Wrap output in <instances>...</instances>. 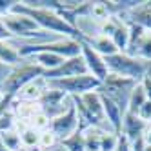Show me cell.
<instances>
[{
    "label": "cell",
    "instance_id": "1",
    "mask_svg": "<svg viewBox=\"0 0 151 151\" xmlns=\"http://www.w3.org/2000/svg\"><path fill=\"white\" fill-rule=\"evenodd\" d=\"M15 13H22L27 15L29 18H33L35 22L38 24L40 29L47 31L51 35H58L64 38H75V40H80V33L75 27H71L66 20H64L57 11L53 9H35V7H27L22 2H17V6L13 7Z\"/></svg>",
    "mask_w": 151,
    "mask_h": 151
},
{
    "label": "cell",
    "instance_id": "2",
    "mask_svg": "<svg viewBox=\"0 0 151 151\" xmlns=\"http://www.w3.org/2000/svg\"><path fill=\"white\" fill-rule=\"evenodd\" d=\"M104 60H106L107 71L111 75H116V77H122V78H129V80H135V82H142L146 78L147 71H149V66H151V62L129 57L126 53H115L111 57H106Z\"/></svg>",
    "mask_w": 151,
    "mask_h": 151
},
{
    "label": "cell",
    "instance_id": "3",
    "mask_svg": "<svg viewBox=\"0 0 151 151\" xmlns=\"http://www.w3.org/2000/svg\"><path fill=\"white\" fill-rule=\"evenodd\" d=\"M138 82L129 80V78H122L116 75H107V78L100 84L99 93L106 99H109L111 102H115L122 111H127V104H129V96H131L135 86Z\"/></svg>",
    "mask_w": 151,
    "mask_h": 151
},
{
    "label": "cell",
    "instance_id": "4",
    "mask_svg": "<svg viewBox=\"0 0 151 151\" xmlns=\"http://www.w3.org/2000/svg\"><path fill=\"white\" fill-rule=\"evenodd\" d=\"M49 88L58 89L66 93L68 96H82L89 91H99L100 80H96L91 75H80V77H71V78H60V80H47Z\"/></svg>",
    "mask_w": 151,
    "mask_h": 151
},
{
    "label": "cell",
    "instance_id": "5",
    "mask_svg": "<svg viewBox=\"0 0 151 151\" xmlns=\"http://www.w3.org/2000/svg\"><path fill=\"white\" fill-rule=\"evenodd\" d=\"M38 106H40V111L44 113L49 120H53V118L64 115L73 106V99H71V96H68L66 93L58 91V89L49 88L44 93V96L38 100Z\"/></svg>",
    "mask_w": 151,
    "mask_h": 151
},
{
    "label": "cell",
    "instance_id": "6",
    "mask_svg": "<svg viewBox=\"0 0 151 151\" xmlns=\"http://www.w3.org/2000/svg\"><path fill=\"white\" fill-rule=\"evenodd\" d=\"M49 131L57 137L58 142L66 140L68 137L78 131V115H77V109H75V104L64 115L53 118L49 122Z\"/></svg>",
    "mask_w": 151,
    "mask_h": 151
},
{
    "label": "cell",
    "instance_id": "7",
    "mask_svg": "<svg viewBox=\"0 0 151 151\" xmlns=\"http://www.w3.org/2000/svg\"><path fill=\"white\" fill-rule=\"evenodd\" d=\"M80 75H88V68H86V62H84L82 55L73 57V58H66L64 64H60L57 69L44 71L42 77H44L46 80H60V78L80 77Z\"/></svg>",
    "mask_w": 151,
    "mask_h": 151
},
{
    "label": "cell",
    "instance_id": "8",
    "mask_svg": "<svg viewBox=\"0 0 151 151\" xmlns=\"http://www.w3.org/2000/svg\"><path fill=\"white\" fill-rule=\"evenodd\" d=\"M80 47H82V58H84V62H86L88 73L91 75V77H95L96 80L104 82V80L107 78V75H109L104 57L99 55V53H96L93 47H89L84 40H80Z\"/></svg>",
    "mask_w": 151,
    "mask_h": 151
},
{
    "label": "cell",
    "instance_id": "9",
    "mask_svg": "<svg viewBox=\"0 0 151 151\" xmlns=\"http://www.w3.org/2000/svg\"><path fill=\"white\" fill-rule=\"evenodd\" d=\"M118 18L124 20L126 24H137L146 31H151V0L149 2H144L142 0L131 11L118 15Z\"/></svg>",
    "mask_w": 151,
    "mask_h": 151
},
{
    "label": "cell",
    "instance_id": "10",
    "mask_svg": "<svg viewBox=\"0 0 151 151\" xmlns=\"http://www.w3.org/2000/svg\"><path fill=\"white\" fill-rule=\"evenodd\" d=\"M147 126L149 124L144 122L138 115H133V113H127L126 111L124 120H122V131H120V135L127 140L129 144H131V142H135V140H138V138L144 137Z\"/></svg>",
    "mask_w": 151,
    "mask_h": 151
},
{
    "label": "cell",
    "instance_id": "11",
    "mask_svg": "<svg viewBox=\"0 0 151 151\" xmlns=\"http://www.w3.org/2000/svg\"><path fill=\"white\" fill-rule=\"evenodd\" d=\"M49 89V82L44 77H38L35 80H31L29 84H26L22 89L18 91L15 100H22V102H38L44 93Z\"/></svg>",
    "mask_w": 151,
    "mask_h": 151
},
{
    "label": "cell",
    "instance_id": "12",
    "mask_svg": "<svg viewBox=\"0 0 151 151\" xmlns=\"http://www.w3.org/2000/svg\"><path fill=\"white\" fill-rule=\"evenodd\" d=\"M109 38L116 46L118 53H126L127 44H129V27H127V24L124 20H120L118 17H115V26H113V31H111Z\"/></svg>",
    "mask_w": 151,
    "mask_h": 151
},
{
    "label": "cell",
    "instance_id": "13",
    "mask_svg": "<svg viewBox=\"0 0 151 151\" xmlns=\"http://www.w3.org/2000/svg\"><path fill=\"white\" fill-rule=\"evenodd\" d=\"M84 42H86L89 47H93L96 53H99V55H102L104 58L115 55V53H118L116 46L113 44V40H111L109 37H106V35H96V37H93V38H86Z\"/></svg>",
    "mask_w": 151,
    "mask_h": 151
},
{
    "label": "cell",
    "instance_id": "14",
    "mask_svg": "<svg viewBox=\"0 0 151 151\" xmlns=\"http://www.w3.org/2000/svg\"><path fill=\"white\" fill-rule=\"evenodd\" d=\"M0 62L9 68H17L24 62L17 47L11 44V40H0Z\"/></svg>",
    "mask_w": 151,
    "mask_h": 151
},
{
    "label": "cell",
    "instance_id": "15",
    "mask_svg": "<svg viewBox=\"0 0 151 151\" xmlns=\"http://www.w3.org/2000/svg\"><path fill=\"white\" fill-rule=\"evenodd\" d=\"M106 131L100 127H88L84 129V142H86V151H100V142H102V135ZM109 133V131H107Z\"/></svg>",
    "mask_w": 151,
    "mask_h": 151
},
{
    "label": "cell",
    "instance_id": "16",
    "mask_svg": "<svg viewBox=\"0 0 151 151\" xmlns=\"http://www.w3.org/2000/svg\"><path fill=\"white\" fill-rule=\"evenodd\" d=\"M31 60L37 62L44 71H51V69H57L60 64H64V60H66V58L55 55V53H38V55H35Z\"/></svg>",
    "mask_w": 151,
    "mask_h": 151
},
{
    "label": "cell",
    "instance_id": "17",
    "mask_svg": "<svg viewBox=\"0 0 151 151\" xmlns=\"http://www.w3.org/2000/svg\"><path fill=\"white\" fill-rule=\"evenodd\" d=\"M147 102V96H146V91L142 88V84H137L135 89L131 93V96H129V104H127V113H133V115H138L140 107H142L144 104Z\"/></svg>",
    "mask_w": 151,
    "mask_h": 151
},
{
    "label": "cell",
    "instance_id": "18",
    "mask_svg": "<svg viewBox=\"0 0 151 151\" xmlns=\"http://www.w3.org/2000/svg\"><path fill=\"white\" fill-rule=\"evenodd\" d=\"M131 57L146 60V62H151V31H146V33L142 35V38L138 40L137 47L133 49Z\"/></svg>",
    "mask_w": 151,
    "mask_h": 151
},
{
    "label": "cell",
    "instance_id": "19",
    "mask_svg": "<svg viewBox=\"0 0 151 151\" xmlns=\"http://www.w3.org/2000/svg\"><path fill=\"white\" fill-rule=\"evenodd\" d=\"M18 133H20V142H22V147H27V149H31V147H38V142H40V133H38V131H35L33 127L26 126V127L20 129Z\"/></svg>",
    "mask_w": 151,
    "mask_h": 151
},
{
    "label": "cell",
    "instance_id": "20",
    "mask_svg": "<svg viewBox=\"0 0 151 151\" xmlns=\"http://www.w3.org/2000/svg\"><path fill=\"white\" fill-rule=\"evenodd\" d=\"M66 151H86V142H84V135L82 131L78 129L77 133H73L71 137H68L66 140L58 142Z\"/></svg>",
    "mask_w": 151,
    "mask_h": 151
},
{
    "label": "cell",
    "instance_id": "21",
    "mask_svg": "<svg viewBox=\"0 0 151 151\" xmlns=\"http://www.w3.org/2000/svg\"><path fill=\"white\" fill-rule=\"evenodd\" d=\"M0 140L4 142V146L11 151H20L22 149V142H20V133L17 129H9V131L0 133Z\"/></svg>",
    "mask_w": 151,
    "mask_h": 151
},
{
    "label": "cell",
    "instance_id": "22",
    "mask_svg": "<svg viewBox=\"0 0 151 151\" xmlns=\"http://www.w3.org/2000/svg\"><path fill=\"white\" fill-rule=\"evenodd\" d=\"M118 142H120V135L115 133H104L102 135V142H100V151H116Z\"/></svg>",
    "mask_w": 151,
    "mask_h": 151
},
{
    "label": "cell",
    "instance_id": "23",
    "mask_svg": "<svg viewBox=\"0 0 151 151\" xmlns=\"http://www.w3.org/2000/svg\"><path fill=\"white\" fill-rule=\"evenodd\" d=\"M55 146H58V140H57V137L53 135L49 129H46V131H42V133H40V142H38V147H40L42 151H47V149L55 147Z\"/></svg>",
    "mask_w": 151,
    "mask_h": 151
},
{
    "label": "cell",
    "instance_id": "24",
    "mask_svg": "<svg viewBox=\"0 0 151 151\" xmlns=\"http://www.w3.org/2000/svg\"><path fill=\"white\" fill-rule=\"evenodd\" d=\"M49 118L44 115V113H37L35 116H33V120L29 122V127H33L35 131H38V133H42V131H46V129H49Z\"/></svg>",
    "mask_w": 151,
    "mask_h": 151
},
{
    "label": "cell",
    "instance_id": "25",
    "mask_svg": "<svg viewBox=\"0 0 151 151\" xmlns=\"http://www.w3.org/2000/svg\"><path fill=\"white\" fill-rule=\"evenodd\" d=\"M18 0H0V17H6L13 11Z\"/></svg>",
    "mask_w": 151,
    "mask_h": 151
},
{
    "label": "cell",
    "instance_id": "26",
    "mask_svg": "<svg viewBox=\"0 0 151 151\" xmlns=\"http://www.w3.org/2000/svg\"><path fill=\"white\" fill-rule=\"evenodd\" d=\"M138 116L142 118L144 122L151 124V100H147L142 107H140V111H138Z\"/></svg>",
    "mask_w": 151,
    "mask_h": 151
},
{
    "label": "cell",
    "instance_id": "27",
    "mask_svg": "<svg viewBox=\"0 0 151 151\" xmlns=\"http://www.w3.org/2000/svg\"><path fill=\"white\" fill-rule=\"evenodd\" d=\"M11 71H13V68H9V66H6V64L0 62V88H2V84L6 82V78L11 75Z\"/></svg>",
    "mask_w": 151,
    "mask_h": 151
},
{
    "label": "cell",
    "instance_id": "28",
    "mask_svg": "<svg viewBox=\"0 0 151 151\" xmlns=\"http://www.w3.org/2000/svg\"><path fill=\"white\" fill-rule=\"evenodd\" d=\"M13 37H11V33L7 31V27L4 26V20H2V17H0V40H11Z\"/></svg>",
    "mask_w": 151,
    "mask_h": 151
},
{
    "label": "cell",
    "instance_id": "29",
    "mask_svg": "<svg viewBox=\"0 0 151 151\" xmlns=\"http://www.w3.org/2000/svg\"><path fill=\"white\" fill-rule=\"evenodd\" d=\"M146 149V142H144V137L131 142V151H144Z\"/></svg>",
    "mask_w": 151,
    "mask_h": 151
},
{
    "label": "cell",
    "instance_id": "30",
    "mask_svg": "<svg viewBox=\"0 0 151 151\" xmlns=\"http://www.w3.org/2000/svg\"><path fill=\"white\" fill-rule=\"evenodd\" d=\"M140 84H142V88H144V91H146L147 100H151V78H147V77H146Z\"/></svg>",
    "mask_w": 151,
    "mask_h": 151
},
{
    "label": "cell",
    "instance_id": "31",
    "mask_svg": "<svg viewBox=\"0 0 151 151\" xmlns=\"http://www.w3.org/2000/svg\"><path fill=\"white\" fill-rule=\"evenodd\" d=\"M144 142H146V146H151V124L146 127V133H144Z\"/></svg>",
    "mask_w": 151,
    "mask_h": 151
},
{
    "label": "cell",
    "instance_id": "32",
    "mask_svg": "<svg viewBox=\"0 0 151 151\" xmlns=\"http://www.w3.org/2000/svg\"><path fill=\"white\" fill-rule=\"evenodd\" d=\"M47 151H66V149H64V147H62V146L58 144V146H55V147H51V149H47Z\"/></svg>",
    "mask_w": 151,
    "mask_h": 151
},
{
    "label": "cell",
    "instance_id": "33",
    "mask_svg": "<svg viewBox=\"0 0 151 151\" xmlns=\"http://www.w3.org/2000/svg\"><path fill=\"white\" fill-rule=\"evenodd\" d=\"M0 151H11V149H7V147L4 146V142H2V140H0Z\"/></svg>",
    "mask_w": 151,
    "mask_h": 151
},
{
    "label": "cell",
    "instance_id": "34",
    "mask_svg": "<svg viewBox=\"0 0 151 151\" xmlns=\"http://www.w3.org/2000/svg\"><path fill=\"white\" fill-rule=\"evenodd\" d=\"M147 78H151V66H149V71H147V75H146Z\"/></svg>",
    "mask_w": 151,
    "mask_h": 151
},
{
    "label": "cell",
    "instance_id": "35",
    "mask_svg": "<svg viewBox=\"0 0 151 151\" xmlns=\"http://www.w3.org/2000/svg\"><path fill=\"white\" fill-rule=\"evenodd\" d=\"M144 151H151V146H146V149Z\"/></svg>",
    "mask_w": 151,
    "mask_h": 151
},
{
    "label": "cell",
    "instance_id": "36",
    "mask_svg": "<svg viewBox=\"0 0 151 151\" xmlns=\"http://www.w3.org/2000/svg\"><path fill=\"white\" fill-rule=\"evenodd\" d=\"M0 100H2V91H0Z\"/></svg>",
    "mask_w": 151,
    "mask_h": 151
}]
</instances>
